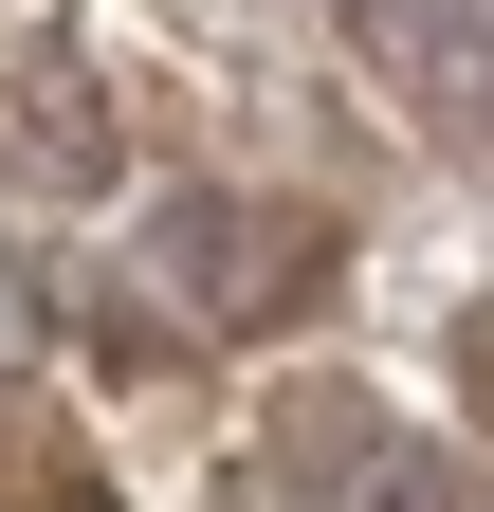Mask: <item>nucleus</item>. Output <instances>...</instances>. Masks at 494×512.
<instances>
[{
    "mask_svg": "<svg viewBox=\"0 0 494 512\" xmlns=\"http://www.w3.org/2000/svg\"><path fill=\"white\" fill-rule=\"evenodd\" d=\"M220 220H238V202H183V220H165V275H183V293H238V238H220Z\"/></svg>",
    "mask_w": 494,
    "mask_h": 512,
    "instance_id": "nucleus-1",
    "label": "nucleus"
},
{
    "mask_svg": "<svg viewBox=\"0 0 494 512\" xmlns=\"http://www.w3.org/2000/svg\"><path fill=\"white\" fill-rule=\"evenodd\" d=\"M366 512H458V494H440V458H385V476H366Z\"/></svg>",
    "mask_w": 494,
    "mask_h": 512,
    "instance_id": "nucleus-2",
    "label": "nucleus"
}]
</instances>
